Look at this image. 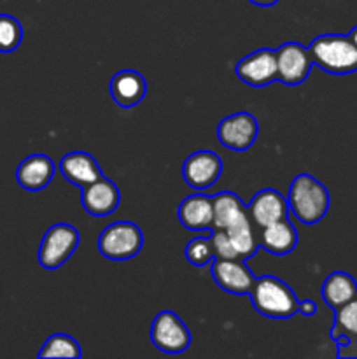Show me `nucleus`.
Returning <instances> with one entry per match:
<instances>
[{"label":"nucleus","mask_w":357,"mask_h":359,"mask_svg":"<svg viewBox=\"0 0 357 359\" xmlns=\"http://www.w3.org/2000/svg\"><path fill=\"white\" fill-rule=\"evenodd\" d=\"M289 212L303 224H315L328 214L329 193L322 182L310 174H300L290 182Z\"/></svg>","instance_id":"f257e3e1"},{"label":"nucleus","mask_w":357,"mask_h":359,"mask_svg":"<svg viewBox=\"0 0 357 359\" xmlns=\"http://www.w3.org/2000/svg\"><path fill=\"white\" fill-rule=\"evenodd\" d=\"M314 65L329 74H352L357 70V46L342 34H322L308 46Z\"/></svg>","instance_id":"f03ea898"},{"label":"nucleus","mask_w":357,"mask_h":359,"mask_svg":"<svg viewBox=\"0 0 357 359\" xmlns=\"http://www.w3.org/2000/svg\"><path fill=\"white\" fill-rule=\"evenodd\" d=\"M251 300L255 311L268 319H290L300 309L294 291L273 276H262L254 280Z\"/></svg>","instance_id":"7ed1b4c3"},{"label":"nucleus","mask_w":357,"mask_h":359,"mask_svg":"<svg viewBox=\"0 0 357 359\" xmlns=\"http://www.w3.org/2000/svg\"><path fill=\"white\" fill-rule=\"evenodd\" d=\"M144 233L132 221H115L102 230L98 251L104 258L125 262L142 251Z\"/></svg>","instance_id":"20e7f679"},{"label":"nucleus","mask_w":357,"mask_h":359,"mask_svg":"<svg viewBox=\"0 0 357 359\" xmlns=\"http://www.w3.org/2000/svg\"><path fill=\"white\" fill-rule=\"evenodd\" d=\"M79 231L69 223H56L48 228L38 245L37 258L42 269L56 270L76 252Z\"/></svg>","instance_id":"39448f33"},{"label":"nucleus","mask_w":357,"mask_h":359,"mask_svg":"<svg viewBox=\"0 0 357 359\" xmlns=\"http://www.w3.org/2000/svg\"><path fill=\"white\" fill-rule=\"evenodd\" d=\"M150 342L167 354H181L191 344V333L181 318L172 311H161L150 325Z\"/></svg>","instance_id":"423d86ee"},{"label":"nucleus","mask_w":357,"mask_h":359,"mask_svg":"<svg viewBox=\"0 0 357 359\" xmlns=\"http://www.w3.org/2000/svg\"><path fill=\"white\" fill-rule=\"evenodd\" d=\"M276 53V74L280 83L287 86H298L303 83L314 67L310 51L300 42H286L275 49Z\"/></svg>","instance_id":"0eeeda50"},{"label":"nucleus","mask_w":357,"mask_h":359,"mask_svg":"<svg viewBox=\"0 0 357 359\" xmlns=\"http://www.w3.org/2000/svg\"><path fill=\"white\" fill-rule=\"evenodd\" d=\"M258 119L251 112H234L217 125V140L231 151H247L258 137Z\"/></svg>","instance_id":"6e6552de"},{"label":"nucleus","mask_w":357,"mask_h":359,"mask_svg":"<svg viewBox=\"0 0 357 359\" xmlns=\"http://www.w3.org/2000/svg\"><path fill=\"white\" fill-rule=\"evenodd\" d=\"M223 174V160L214 151H196L186 158L182 165V177L189 188L196 191L210 188Z\"/></svg>","instance_id":"1a4fd4ad"},{"label":"nucleus","mask_w":357,"mask_h":359,"mask_svg":"<svg viewBox=\"0 0 357 359\" xmlns=\"http://www.w3.org/2000/svg\"><path fill=\"white\" fill-rule=\"evenodd\" d=\"M234 72L248 86L262 88L275 83V81H279L275 49L261 48L251 55L244 56L234 67Z\"/></svg>","instance_id":"9d476101"},{"label":"nucleus","mask_w":357,"mask_h":359,"mask_svg":"<svg viewBox=\"0 0 357 359\" xmlns=\"http://www.w3.org/2000/svg\"><path fill=\"white\" fill-rule=\"evenodd\" d=\"M210 272H212V277L217 286L226 291V293L238 294V297H241V294H251L255 277L252 273V270L240 258H214Z\"/></svg>","instance_id":"9b49d317"},{"label":"nucleus","mask_w":357,"mask_h":359,"mask_svg":"<svg viewBox=\"0 0 357 359\" xmlns=\"http://www.w3.org/2000/svg\"><path fill=\"white\" fill-rule=\"evenodd\" d=\"M247 212L259 228H265L276 221L286 219L289 216V203L282 193L266 188L255 193L254 198L248 203Z\"/></svg>","instance_id":"f8f14e48"},{"label":"nucleus","mask_w":357,"mask_h":359,"mask_svg":"<svg viewBox=\"0 0 357 359\" xmlns=\"http://www.w3.org/2000/svg\"><path fill=\"white\" fill-rule=\"evenodd\" d=\"M59 172L70 184L80 189L104 177V172H102L98 161L84 151H72V153L62 156Z\"/></svg>","instance_id":"ddd939ff"},{"label":"nucleus","mask_w":357,"mask_h":359,"mask_svg":"<svg viewBox=\"0 0 357 359\" xmlns=\"http://www.w3.org/2000/svg\"><path fill=\"white\" fill-rule=\"evenodd\" d=\"M178 221L184 228L191 231H212L214 230V202L212 196L203 193L186 196L177 209Z\"/></svg>","instance_id":"4468645a"},{"label":"nucleus","mask_w":357,"mask_h":359,"mask_svg":"<svg viewBox=\"0 0 357 359\" xmlns=\"http://www.w3.org/2000/svg\"><path fill=\"white\" fill-rule=\"evenodd\" d=\"M111 97L119 107L133 109L146 97L147 83L136 70H119L111 79Z\"/></svg>","instance_id":"2eb2a0df"},{"label":"nucleus","mask_w":357,"mask_h":359,"mask_svg":"<svg viewBox=\"0 0 357 359\" xmlns=\"http://www.w3.org/2000/svg\"><path fill=\"white\" fill-rule=\"evenodd\" d=\"M119 189L111 179L102 177L93 184L83 188V207L94 217H104L114 212L119 205Z\"/></svg>","instance_id":"dca6fc26"},{"label":"nucleus","mask_w":357,"mask_h":359,"mask_svg":"<svg viewBox=\"0 0 357 359\" xmlns=\"http://www.w3.org/2000/svg\"><path fill=\"white\" fill-rule=\"evenodd\" d=\"M55 163L48 154H30L16 170V181L27 191H41L55 177Z\"/></svg>","instance_id":"f3484780"},{"label":"nucleus","mask_w":357,"mask_h":359,"mask_svg":"<svg viewBox=\"0 0 357 359\" xmlns=\"http://www.w3.org/2000/svg\"><path fill=\"white\" fill-rule=\"evenodd\" d=\"M262 233L259 237V244L262 249L275 256L289 255L298 245V231L289 219H280L276 223L261 228Z\"/></svg>","instance_id":"a211bd4d"},{"label":"nucleus","mask_w":357,"mask_h":359,"mask_svg":"<svg viewBox=\"0 0 357 359\" xmlns=\"http://www.w3.org/2000/svg\"><path fill=\"white\" fill-rule=\"evenodd\" d=\"M322 298L328 307L340 309L357 298V283L346 272H332L326 277L322 284Z\"/></svg>","instance_id":"6ab92c4d"},{"label":"nucleus","mask_w":357,"mask_h":359,"mask_svg":"<svg viewBox=\"0 0 357 359\" xmlns=\"http://www.w3.org/2000/svg\"><path fill=\"white\" fill-rule=\"evenodd\" d=\"M214 202V230H227L240 217L247 216V205L234 193L223 191L212 196Z\"/></svg>","instance_id":"aec40b11"},{"label":"nucleus","mask_w":357,"mask_h":359,"mask_svg":"<svg viewBox=\"0 0 357 359\" xmlns=\"http://www.w3.org/2000/svg\"><path fill=\"white\" fill-rule=\"evenodd\" d=\"M345 337L349 340V349H357V298L350 300L349 304L342 305L335 311V325L331 328V339ZM346 351L338 353L340 358L345 356Z\"/></svg>","instance_id":"412c9836"},{"label":"nucleus","mask_w":357,"mask_h":359,"mask_svg":"<svg viewBox=\"0 0 357 359\" xmlns=\"http://www.w3.org/2000/svg\"><path fill=\"white\" fill-rule=\"evenodd\" d=\"M224 231L227 233L234 251L238 252L240 258H251V256L255 255V251H258V241H255L254 231H252L248 214L247 216L240 217L237 223H233Z\"/></svg>","instance_id":"4be33fe9"},{"label":"nucleus","mask_w":357,"mask_h":359,"mask_svg":"<svg viewBox=\"0 0 357 359\" xmlns=\"http://www.w3.org/2000/svg\"><path fill=\"white\" fill-rule=\"evenodd\" d=\"M83 356L80 346L76 339L65 333H55L44 342L42 349L38 351V358H70L76 359Z\"/></svg>","instance_id":"5701e85b"},{"label":"nucleus","mask_w":357,"mask_h":359,"mask_svg":"<svg viewBox=\"0 0 357 359\" xmlns=\"http://www.w3.org/2000/svg\"><path fill=\"white\" fill-rule=\"evenodd\" d=\"M23 41V27L10 14H0V53L16 51Z\"/></svg>","instance_id":"b1692460"},{"label":"nucleus","mask_w":357,"mask_h":359,"mask_svg":"<svg viewBox=\"0 0 357 359\" xmlns=\"http://www.w3.org/2000/svg\"><path fill=\"white\" fill-rule=\"evenodd\" d=\"M186 259L191 263L192 266H205L206 263H212V259L216 258L214 255V248L212 242H210V235L209 237H195L188 242L186 245Z\"/></svg>","instance_id":"393cba45"},{"label":"nucleus","mask_w":357,"mask_h":359,"mask_svg":"<svg viewBox=\"0 0 357 359\" xmlns=\"http://www.w3.org/2000/svg\"><path fill=\"white\" fill-rule=\"evenodd\" d=\"M210 242H212L216 258H220V259L240 258L238 252L234 251L233 244H231L230 237H227V233L224 230H212V233H210Z\"/></svg>","instance_id":"a878e982"},{"label":"nucleus","mask_w":357,"mask_h":359,"mask_svg":"<svg viewBox=\"0 0 357 359\" xmlns=\"http://www.w3.org/2000/svg\"><path fill=\"white\" fill-rule=\"evenodd\" d=\"M298 312H301V314L304 316H314L315 312H317V305H315L314 300H303L300 302V309H298Z\"/></svg>","instance_id":"bb28decb"},{"label":"nucleus","mask_w":357,"mask_h":359,"mask_svg":"<svg viewBox=\"0 0 357 359\" xmlns=\"http://www.w3.org/2000/svg\"><path fill=\"white\" fill-rule=\"evenodd\" d=\"M248 2L255 4V6H261V7H270V6H273V4L279 2V0H248Z\"/></svg>","instance_id":"cd10ccee"},{"label":"nucleus","mask_w":357,"mask_h":359,"mask_svg":"<svg viewBox=\"0 0 357 359\" xmlns=\"http://www.w3.org/2000/svg\"><path fill=\"white\" fill-rule=\"evenodd\" d=\"M349 39H350V41L354 42V44L357 46V27H354L352 30H350V34H349Z\"/></svg>","instance_id":"c85d7f7f"}]
</instances>
